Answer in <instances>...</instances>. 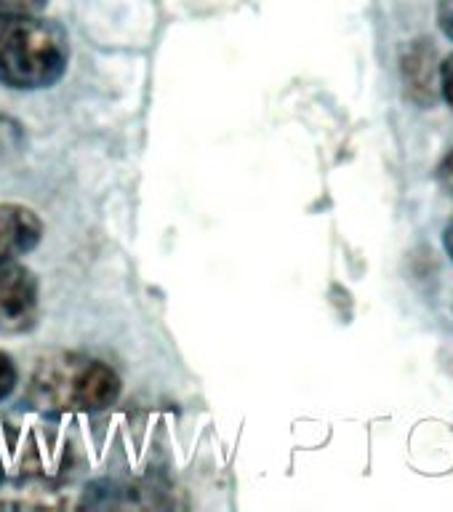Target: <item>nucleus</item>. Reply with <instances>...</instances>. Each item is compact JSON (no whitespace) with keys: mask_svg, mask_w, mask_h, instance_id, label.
<instances>
[{"mask_svg":"<svg viewBox=\"0 0 453 512\" xmlns=\"http://www.w3.org/2000/svg\"><path fill=\"white\" fill-rule=\"evenodd\" d=\"M40 283L19 259L0 262V331H22L38 315Z\"/></svg>","mask_w":453,"mask_h":512,"instance_id":"3","label":"nucleus"},{"mask_svg":"<svg viewBox=\"0 0 453 512\" xmlns=\"http://www.w3.org/2000/svg\"><path fill=\"white\" fill-rule=\"evenodd\" d=\"M443 246H446V254L451 256V262H453V222L448 224L446 232H443Z\"/></svg>","mask_w":453,"mask_h":512,"instance_id":"11","label":"nucleus"},{"mask_svg":"<svg viewBox=\"0 0 453 512\" xmlns=\"http://www.w3.org/2000/svg\"><path fill=\"white\" fill-rule=\"evenodd\" d=\"M43 240L40 216L24 203H0V262L22 259Z\"/></svg>","mask_w":453,"mask_h":512,"instance_id":"5","label":"nucleus"},{"mask_svg":"<svg viewBox=\"0 0 453 512\" xmlns=\"http://www.w3.org/2000/svg\"><path fill=\"white\" fill-rule=\"evenodd\" d=\"M438 179L448 192H453V152H448L446 160L438 166Z\"/></svg>","mask_w":453,"mask_h":512,"instance_id":"10","label":"nucleus"},{"mask_svg":"<svg viewBox=\"0 0 453 512\" xmlns=\"http://www.w3.org/2000/svg\"><path fill=\"white\" fill-rule=\"evenodd\" d=\"M440 96L446 99V104L453 110V54L440 64Z\"/></svg>","mask_w":453,"mask_h":512,"instance_id":"8","label":"nucleus"},{"mask_svg":"<svg viewBox=\"0 0 453 512\" xmlns=\"http://www.w3.org/2000/svg\"><path fill=\"white\" fill-rule=\"evenodd\" d=\"M438 24L440 30L446 32V38L453 40V0H440Z\"/></svg>","mask_w":453,"mask_h":512,"instance_id":"9","label":"nucleus"},{"mask_svg":"<svg viewBox=\"0 0 453 512\" xmlns=\"http://www.w3.org/2000/svg\"><path fill=\"white\" fill-rule=\"evenodd\" d=\"M48 0H0V14H38Z\"/></svg>","mask_w":453,"mask_h":512,"instance_id":"7","label":"nucleus"},{"mask_svg":"<svg viewBox=\"0 0 453 512\" xmlns=\"http://www.w3.org/2000/svg\"><path fill=\"white\" fill-rule=\"evenodd\" d=\"M400 78L408 99L422 107L438 102L440 96V59L432 40H411L400 59Z\"/></svg>","mask_w":453,"mask_h":512,"instance_id":"4","label":"nucleus"},{"mask_svg":"<svg viewBox=\"0 0 453 512\" xmlns=\"http://www.w3.org/2000/svg\"><path fill=\"white\" fill-rule=\"evenodd\" d=\"M0 470H3V467H0ZM0 475H3V472H0Z\"/></svg>","mask_w":453,"mask_h":512,"instance_id":"12","label":"nucleus"},{"mask_svg":"<svg viewBox=\"0 0 453 512\" xmlns=\"http://www.w3.org/2000/svg\"><path fill=\"white\" fill-rule=\"evenodd\" d=\"M123 382L118 371L83 352H48L35 360L27 379V400L43 411L96 414L118 403Z\"/></svg>","mask_w":453,"mask_h":512,"instance_id":"1","label":"nucleus"},{"mask_svg":"<svg viewBox=\"0 0 453 512\" xmlns=\"http://www.w3.org/2000/svg\"><path fill=\"white\" fill-rule=\"evenodd\" d=\"M70 67V35L38 14H0V83L14 91L56 86Z\"/></svg>","mask_w":453,"mask_h":512,"instance_id":"2","label":"nucleus"},{"mask_svg":"<svg viewBox=\"0 0 453 512\" xmlns=\"http://www.w3.org/2000/svg\"><path fill=\"white\" fill-rule=\"evenodd\" d=\"M16 387H19V366L8 352L0 350V403L11 398Z\"/></svg>","mask_w":453,"mask_h":512,"instance_id":"6","label":"nucleus"}]
</instances>
